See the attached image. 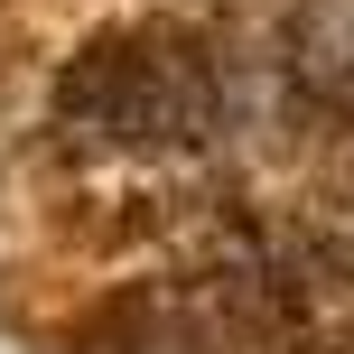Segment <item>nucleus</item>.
Masks as SVG:
<instances>
[{"label": "nucleus", "mask_w": 354, "mask_h": 354, "mask_svg": "<svg viewBox=\"0 0 354 354\" xmlns=\"http://www.w3.org/2000/svg\"><path fill=\"white\" fill-rule=\"evenodd\" d=\"M56 131L103 159H187L224 131V56L187 19H112L56 66Z\"/></svg>", "instance_id": "obj_1"}]
</instances>
